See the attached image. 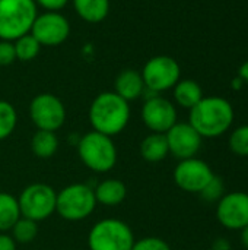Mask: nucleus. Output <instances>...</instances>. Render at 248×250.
Instances as JSON below:
<instances>
[{
	"label": "nucleus",
	"mask_w": 248,
	"mask_h": 250,
	"mask_svg": "<svg viewBox=\"0 0 248 250\" xmlns=\"http://www.w3.org/2000/svg\"><path fill=\"white\" fill-rule=\"evenodd\" d=\"M18 125L16 108L4 100H0V141L9 138Z\"/></svg>",
	"instance_id": "nucleus-23"
},
{
	"label": "nucleus",
	"mask_w": 248,
	"mask_h": 250,
	"mask_svg": "<svg viewBox=\"0 0 248 250\" xmlns=\"http://www.w3.org/2000/svg\"><path fill=\"white\" fill-rule=\"evenodd\" d=\"M37 7L34 0H0V40L15 41L29 34Z\"/></svg>",
	"instance_id": "nucleus-3"
},
{
	"label": "nucleus",
	"mask_w": 248,
	"mask_h": 250,
	"mask_svg": "<svg viewBox=\"0 0 248 250\" xmlns=\"http://www.w3.org/2000/svg\"><path fill=\"white\" fill-rule=\"evenodd\" d=\"M96 207L94 188L86 183L66 186L57 193L56 212L67 221H82L88 218Z\"/></svg>",
	"instance_id": "nucleus-5"
},
{
	"label": "nucleus",
	"mask_w": 248,
	"mask_h": 250,
	"mask_svg": "<svg viewBox=\"0 0 248 250\" xmlns=\"http://www.w3.org/2000/svg\"><path fill=\"white\" fill-rule=\"evenodd\" d=\"M132 250H171V248L161 237H143L137 242L134 240Z\"/></svg>",
	"instance_id": "nucleus-27"
},
{
	"label": "nucleus",
	"mask_w": 248,
	"mask_h": 250,
	"mask_svg": "<svg viewBox=\"0 0 248 250\" xmlns=\"http://www.w3.org/2000/svg\"><path fill=\"white\" fill-rule=\"evenodd\" d=\"M216 218L222 227L240 231L248 226V193L234 190L216 202Z\"/></svg>",
	"instance_id": "nucleus-12"
},
{
	"label": "nucleus",
	"mask_w": 248,
	"mask_h": 250,
	"mask_svg": "<svg viewBox=\"0 0 248 250\" xmlns=\"http://www.w3.org/2000/svg\"><path fill=\"white\" fill-rule=\"evenodd\" d=\"M168 144L165 133H151L140 144V155L148 163H159L168 157Z\"/></svg>",
	"instance_id": "nucleus-19"
},
{
	"label": "nucleus",
	"mask_w": 248,
	"mask_h": 250,
	"mask_svg": "<svg viewBox=\"0 0 248 250\" xmlns=\"http://www.w3.org/2000/svg\"><path fill=\"white\" fill-rule=\"evenodd\" d=\"M189 123L205 139H213L225 135L235 119L232 104L224 97H203L191 110H189Z\"/></svg>",
	"instance_id": "nucleus-1"
},
{
	"label": "nucleus",
	"mask_w": 248,
	"mask_h": 250,
	"mask_svg": "<svg viewBox=\"0 0 248 250\" xmlns=\"http://www.w3.org/2000/svg\"><path fill=\"white\" fill-rule=\"evenodd\" d=\"M29 117L38 130L57 132L66 122V108L58 97L42 92L32 98Z\"/></svg>",
	"instance_id": "nucleus-9"
},
{
	"label": "nucleus",
	"mask_w": 248,
	"mask_h": 250,
	"mask_svg": "<svg viewBox=\"0 0 248 250\" xmlns=\"http://www.w3.org/2000/svg\"><path fill=\"white\" fill-rule=\"evenodd\" d=\"M41 47H57L70 35V22L60 12H44L32 23L31 32Z\"/></svg>",
	"instance_id": "nucleus-10"
},
{
	"label": "nucleus",
	"mask_w": 248,
	"mask_h": 250,
	"mask_svg": "<svg viewBox=\"0 0 248 250\" xmlns=\"http://www.w3.org/2000/svg\"><path fill=\"white\" fill-rule=\"evenodd\" d=\"M134 236L124 221L105 218L98 221L88 234L89 250H132Z\"/></svg>",
	"instance_id": "nucleus-6"
},
{
	"label": "nucleus",
	"mask_w": 248,
	"mask_h": 250,
	"mask_svg": "<svg viewBox=\"0 0 248 250\" xmlns=\"http://www.w3.org/2000/svg\"><path fill=\"white\" fill-rule=\"evenodd\" d=\"M240 239H241V245L248 250V226L240 230Z\"/></svg>",
	"instance_id": "nucleus-33"
},
{
	"label": "nucleus",
	"mask_w": 248,
	"mask_h": 250,
	"mask_svg": "<svg viewBox=\"0 0 248 250\" xmlns=\"http://www.w3.org/2000/svg\"><path fill=\"white\" fill-rule=\"evenodd\" d=\"M0 250H16V242L12 236L0 233Z\"/></svg>",
	"instance_id": "nucleus-30"
},
{
	"label": "nucleus",
	"mask_w": 248,
	"mask_h": 250,
	"mask_svg": "<svg viewBox=\"0 0 248 250\" xmlns=\"http://www.w3.org/2000/svg\"><path fill=\"white\" fill-rule=\"evenodd\" d=\"M142 120L152 133H167L178 122V114L174 103L158 94L145 98Z\"/></svg>",
	"instance_id": "nucleus-11"
},
{
	"label": "nucleus",
	"mask_w": 248,
	"mask_h": 250,
	"mask_svg": "<svg viewBox=\"0 0 248 250\" xmlns=\"http://www.w3.org/2000/svg\"><path fill=\"white\" fill-rule=\"evenodd\" d=\"M172 95L177 105L191 110L203 98V89L193 79H180L172 88Z\"/></svg>",
	"instance_id": "nucleus-17"
},
{
	"label": "nucleus",
	"mask_w": 248,
	"mask_h": 250,
	"mask_svg": "<svg viewBox=\"0 0 248 250\" xmlns=\"http://www.w3.org/2000/svg\"><path fill=\"white\" fill-rule=\"evenodd\" d=\"M20 217L18 198L7 192H0V233L12 230Z\"/></svg>",
	"instance_id": "nucleus-21"
},
{
	"label": "nucleus",
	"mask_w": 248,
	"mask_h": 250,
	"mask_svg": "<svg viewBox=\"0 0 248 250\" xmlns=\"http://www.w3.org/2000/svg\"><path fill=\"white\" fill-rule=\"evenodd\" d=\"M243 85H244V82H243V79H241L240 76L234 78L232 82H231V86H232V89H235V91H240V89L243 88Z\"/></svg>",
	"instance_id": "nucleus-34"
},
{
	"label": "nucleus",
	"mask_w": 248,
	"mask_h": 250,
	"mask_svg": "<svg viewBox=\"0 0 248 250\" xmlns=\"http://www.w3.org/2000/svg\"><path fill=\"white\" fill-rule=\"evenodd\" d=\"M38 234V223L20 217L12 227V237L16 243H31Z\"/></svg>",
	"instance_id": "nucleus-24"
},
{
	"label": "nucleus",
	"mask_w": 248,
	"mask_h": 250,
	"mask_svg": "<svg viewBox=\"0 0 248 250\" xmlns=\"http://www.w3.org/2000/svg\"><path fill=\"white\" fill-rule=\"evenodd\" d=\"M140 75L148 91L161 94L175 86L181 79V69L171 56H155L145 63Z\"/></svg>",
	"instance_id": "nucleus-8"
},
{
	"label": "nucleus",
	"mask_w": 248,
	"mask_h": 250,
	"mask_svg": "<svg viewBox=\"0 0 248 250\" xmlns=\"http://www.w3.org/2000/svg\"><path fill=\"white\" fill-rule=\"evenodd\" d=\"M16 60L13 41L0 40V66H9Z\"/></svg>",
	"instance_id": "nucleus-28"
},
{
	"label": "nucleus",
	"mask_w": 248,
	"mask_h": 250,
	"mask_svg": "<svg viewBox=\"0 0 248 250\" xmlns=\"http://www.w3.org/2000/svg\"><path fill=\"white\" fill-rule=\"evenodd\" d=\"M213 176L210 166L197 157L181 160L174 170L175 185L189 193H200Z\"/></svg>",
	"instance_id": "nucleus-13"
},
{
	"label": "nucleus",
	"mask_w": 248,
	"mask_h": 250,
	"mask_svg": "<svg viewBox=\"0 0 248 250\" xmlns=\"http://www.w3.org/2000/svg\"><path fill=\"white\" fill-rule=\"evenodd\" d=\"M94 193H95L96 204H101L105 207H117L126 199L127 189L121 180L107 179L94 188Z\"/></svg>",
	"instance_id": "nucleus-16"
},
{
	"label": "nucleus",
	"mask_w": 248,
	"mask_h": 250,
	"mask_svg": "<svg viewBox=\"0 0 248 250\" xmlns=\"http://www.w3.org/2000/svg\"><path fill=\"white\" fill-rule=\"evenodd\" d=\"M18 202L22 217L39 223L56 212L57 192L45 183H32L20 192Z\"/></svg>",
	"instance_id": "nucleus-7"
},
{
	"label": "nucleus",
	"mask_w": 248,
	"mask_h": 250,
	"mask_svg": "<svg viewBox=\"0 0 248 250\" xmlns=\"http://www.w3.org/2000/svg\"><path fill=\"white\" fill-rule=\"evenodd\" d=\"M145 82L140 72L134 69H126L120 72L114 81V92L127 103L140 98L145 94Z\"/></svg>",
	"instance_id": "nucleus-15"
},
{
	"label": "nucleus",
	"mask_w": 248,
	"mask_h": 250,
	"mask_svg": "<svg viewBox=\"0 0 248 250\" xmlns=\"http://www.w3.org/2000/svg\"><path fill=\"white\" fill-rule=\"evenodd\" d=\"M229 149L238 157H248V125H241L229 133Z\"/></svg>",
	"instance_id": "nucleus-25"
},
{
	"label": "nucleus",
	"mask_w": 248,
	"mask_h": 250,
	"mask_svg": "<svg viewBox=\"0 0 248 250\" xmlns=\"http://www.w3.org/2000/svg\"><path fill=\"white\" fill-rule=\"evenodd\" d=\"M77 154L80 161L95 173H107L117 163V148L113 138L95 130L80 136Z\"/></svg>",
	"instance_id": "nucleus-4"
},
{
	"label": "nucleus",
	"mask_w": 248,
	"mask_h": 250,
	"mask_svg": "<svg viewBox=\"0 0 248 250\" xmlns=\"http://www.w3.org/2000/svg\"><path fill=\"white\" fill-rule=\"evenodd\" d=\"M15 45V53H16V60L20 62H31L34 60L41 50V44L35 40L32 34H25L19 37L18 40L13 41Z\"/></svg>",
	"instance_id": "nucleus-22"
},
{
	"label": "nucleus",
	"mask_w": 248,
	"mask_h": 250,
	"mask_svg": "<svg viewBox=\"0 0 248 250\" xmlns=\"http://www.w3.org/2000/svg\"><path fill=\"white\" fill-rule=\"evenodd\" d=\"M37 6L45 9V12H60L66 7L69 0H34Z\"/></svg>",
	"instance_id": "nucleus-29"
},
{
	"label": "nucleus",
	"mask_w": 248,
	"mask_h": 250,
	"mask_svg": "<svg viewBox=\"0 0 248 250\" xmlns=\"http://www.w3.org/2000/svg\"><path fill=\"white\" fill-rule=\"evenodd\" d=\"M238 76L243 79L244 83H247L248 85V60L247 62H244V63L240 66V69H238Z\"/></svg>",
	"instance_id": "nucleus-32"
},
{
	"label": "nucleus",
	"mask_w": 248,
	"mask_h": 250,
	"mask_svg": "<svg viewBox=\"0 0 248 250\" xmlns=\"http://www.w3.org/2000/svg\"><path fill=\"white\" fill-rule=\"evenodd\" d=\"M165 138L170 154L180 161L196 157L203 144V138L189 122H177L165 133Z\"/></svg>",
	"instance_id": "nucleus-14"
},
{
	"label": "nucleus",
	"mask_w": 248,
	"mask_h": 250,
	"mask_svg": "<svg viewBox=\"0 0 248 250\" xmlns=\"http://www.w3.org/2000/svg\"><path fill=\"white\" fill-rule=\"evenodd\" d=\"M212 250H232L231 242L225 237H218L212 243Z\"/></svg>",
	"instance_id": "nucleus-31"
},
{
	"label": "nucleus",
	"mask_w": 248,
	"mask_h": 250,
	"mask_svg": "<svg viewBox=\"0 0 248 250\" xmlns=\"http://www.w3.org/2000/svg\"><path fill=\"white\" fill-rule=\"evenodd\" d=\"M75 12L88 23H99L110 13V0H72Z\"/></svg>",
	"instance_id": "nucleus-18"
},
{
	"label": "nucleus",
	"mask_w": 248,
	"mask_h": 250,
	"mask_svg": "<svg viewBox=\"0 0 248 250\" xmlns=\"http://www.w3.org/2000/svg\"><path fill=\"white\" fill-rule=\"evenodd\" d=\"M58 149V138L56 132L37 130L31 139V151L41 160L51 158Z\"/></svg>",
	"instance_id": "nucleus-20"
},
{
	"label": "nucleus",
	"mask_w": 248,
	"mask_h": 250,
	"mask_svg": "<svg viewBox=\"0 0 248 250\" xmlns=\"http://www.w3.org/2000/svg\"><path fill=\"white\" fill-rule=\"evenodd\" d=\"M200 198L206 202L216 204L225 195V183L221 177L213 176V179L205 186V189L199 193Z\"/></svg>",
	"instance_id": "nucleus-26"
},
{
	"label": "nucleus",
	"mask_w": 248,
	"mask_h": 250,
	"mask_svg": "<svg viewBox=\"0 0 248 250\" xmlns=\"http://www.w3.org/2000/svg\"><path fill=\"white\" fill-rule=\"evenodd\" d=\"M88 117L95 132L113 138L127 127L130 122V104L114 91L101 92L91 103Z\"/></svg>",
	"instance_id": "nucleus-2"
}]
</instances>
